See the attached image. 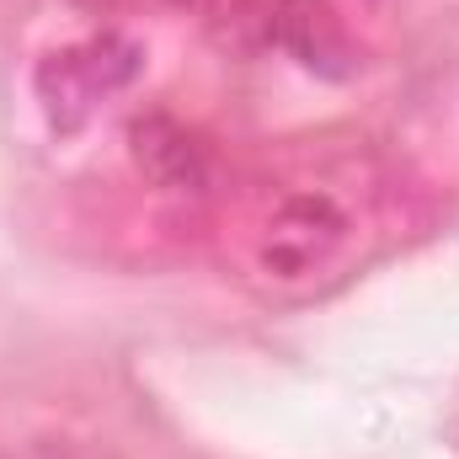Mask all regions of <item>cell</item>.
I'll return each mask as SVG.
<instances>
[{"mask_svg": "<svg viewBox=\"0 0 459 459\" xmlns=\"http://www.w3.org/2000/svg\"><path fill=\"white\" fill-rule=\"evenodd\" d=\"M337 240H342V214L326 198H294L267 230V267L294 278L310 262H321Z\"/></svg>", "mask_w": 459, "mask_h": 459, "instance_id": "7a4b0ae2", "label": "cell"}, {"mask_svg": "<svg viewBox=\"0 0 459 459\" xmlns=\"http://www.w3.org/2000/svg\"><path fill=\"white\" fill-rule=\"evenodd\" d=\"M134 155L139 166L160 182V187H198L204 182V155L187 139V128H177L171 117H144L134 123Z\"/></svg>", "mask_w": 459, "mask_h": 459, "instance_id": "3957f363", "label": "cell"}, {"mask_svg": "<svg viewBox=\"0 0 459 459\" xmlns=\"http://www.w3.org/2000/svg\"><path fill=\"white\" fill-rule=\"evenodd\" d=\"M134 75H139V48L117 32H102V38L48 54L38 70V97L59 128H75L102 97H113Z\"/></svg>", "mask_w": 459, "mask_h": 459, "instance_id": "6da1fadb", "label": "cell"}]
</instances>
